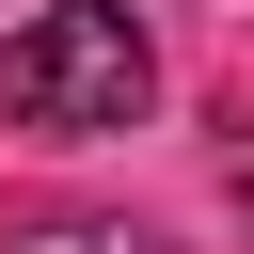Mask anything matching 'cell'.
<instances>
[{
  "label": "cell",
  "mask_w": 254,
  "mask_h": 254,
  "mask_svg": "<svg viewBox=\"0 0 254 254\" xmlns=\"http://www.w3.org/2000/svg\"><path fill=\"white\" fill-rule=\"evenodd\" d=\"M143 95H159V64H143L127 0H48V16L0 32V111L48 127V143H111V127H143Z\"/></svg>",
  "instance_id": "1"
},
{
  "label": "cell",
  "mask_w": 254,
  "mask_h": 254,
  "mask_svg": "<svg viewBox=\"0 0 254 254\" xmlns=\"http://www.w3.org/2000/svg\"><path fill=\"white\" fill-rule=\"evenodd\" d=\"M16 254H143L127 222H48V238H16Z\"/></svg>",
  "instance_id": "2"
}]
</instances>
